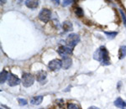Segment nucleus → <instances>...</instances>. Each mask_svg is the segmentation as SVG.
Wrapping results in <instances>:
<instances>
[{"mask_svg": "<svg viewBox=\"0 0 126 109\" xmlns=\"http://www.w3.org/2000/svg\"><path fill=\"white\" fill-rule=\"evenodd\" d=\"M8 77H9V74H8V72L5 70H3L1 72V74H0V83L1 84L4 83L5 81L8 80Z\"/></svg>", "mask_w": 126, "mask_h": 109, "instance_id": "obj_15", "label": "nucleus"}, {"mask_svg": "<svg viewBox=\"0 0 126 109\" xmlns=\"http://www.w3.org/2000/svg\"><path fill=\"white\" fill-rule=\"evenodd\" d=\"M8 82H9V86H15L20 83V80L15 75H14L13 73H10L9 75V77H8Z\"/></svg>", "mask_w": 126, "mask_h": 109, "instance_id": "obj_7", "label": "nucleus"}, {"mask_svg": "<svg viewBox=\"0 0 126 109\" xmlns=\"http://www.w3.org/2000/svg\"><path fill=\"white\" fill-rule=\"evenodd\" d=\"M72 60L70 57L64 58L62 60V67L64 68L65 70L69 69V68L71 67V66H72Z\"/></svg>", "mask_w": 126, "mask_h": 109, "instance_id": "obj_12", "label": "nucleus"}, {"mask_svg": "<svg viewBox=\"0 0 126 109\" xmlns=\"http://www.w3.org/2000/svg\"><path fill=\"white\" fill-rule=\"evenodd\" d=\"M72 3H73V1H72V0H64L62 3V5L63 7H66V6L72 4Z\"/></svg>", "mask_w": 126, "mask_h": 109, "instance_id": "obj_21", "label": "nucleus"}, {"mask_svg": "<svg viewBox=\"0 0 126 109\" xmlns=\"http://www.w3.org/2000/svg\"><path fill=\"white\" fill-rule=\"evenodd\" d=\"M104 34L107 35L108 39H109V40L114 39V38L116 37L117 35H118L117 32H107V31H104Z\"/></svg>", "mask_w": 126, "mask_h": 109, "instance_id": "obj_16", "label": "nucleus"}, {"mask_svg": "<svg viewBox=\"0 0 126 109\" xmlns=\"http://www.w3.org/2000/svg\"><path fill=\"white\" fill-rule=\"evenodd\" d=\"M48 67L51 70H57L62 67V61L59 59H54L50 60L48 64Z\"/></svg>", "mask_w": 126, "mask_h": 109, "instance_id": "obj_6", "label": "nucleus"}, {"mask_svg": "<svg viewBox=\"0 0 126 109\" xmlns=\"http://www.w3.org/2000/svg\"><path fill=\"white\" fill-rule=\"evenodd\" d=\"M38 18L43 23H48L51 18V11L48 9H44L40 12Z\"/></svg>", "mask_w": 126, "mask_h": 109, "instance_id": "obj_4", "label": "nucleus"}, {"mask_svg": "<svg viewBox=\"0 0 126 109\" xmlns=\"http://www.w3.org/2000/svg\"><path fill=\"white\" fill-rule=\"evenodd\" d=\"M24 3H25L26 7L31 9H37V7L39 6V2L35 1V0H27V1H25Z\"/></svg>", "mask_w": 126, "mask_h": 109, "instance_id": "obj_8", "label": "nucleus"}, {"mask_svg": "<svg viewBox=\"0 0 126 109\" xmlns=\"http://www.w3.org/2000/svg\"><path fill=\"white\" fill-rule=\"evenodd\" d=\"M43 101V96H33V97L30 99V103L32 105H40Z\"/></svg>", "mask_w": 126, "mask_h": 109, "instance_id": "obj_11", "label": "nucleus"}, {"mask_svg": "<svg viewBox=\"0 0 126 109\" xmlns=\"http://www.w3.org/2000/svg\"><path fill=\"white\" fill-rule=\"evenodd\" d=\"M46 76H47L46 71H45V70H40L36 74V80L39 82H43L46 79Z\"/></svg>", "mask_w": 126, "mask_h": 109, "instance_id": "obj_9", "label": "nucleus"}, {"mask_svg": "<svg viewBox=\"0 0 126 109\" xmlns=\"http://www.w3.org/2000/svg\"><path fill=\"white\" fill-rule=\"evenodd\" d=\"M119 13H120V14L122 16V19H123V22H124V25L126 27V15L125 14V13H124V11L122 9H119Z\"/></svg>", "mask_w": 126, "mask_h": 109, "instance_id": "obj_19", "label": "nucleus"}, {"mask_svg": "<svg viewBox=\"0 0 126 109\" xmlns=\"http://www.w3.org/2000/svg\"><path fill=\"white\" fill-rule=\"evenodd\" d=\"M1 109H3V108H1Z\"/></svg>", "mask_w": 126, "mask_h": 109, "instance_id": "obj_23", "label": "nucleus"}, {"mask_svg": "<svg viewBox=\"0 0 126 109\" xmlns=\"http://www.w3.org/2000/svg\"><path fill=\"white\" fill-rule=\"evenodd\" d=\"M80 41V37L78 34H71L67 36L66 40V46L70 47L71 49L74 48L79 43Z\"/></svg>", "mask_w": 126, "mask_h": 109, "instance_id": "obj_2", "label": "nucleus"}, {"mask_svg": "<svg viewBox=\"0 0 126 109\" xmlns=\"http://www.w3.org/2000/svg\"><path fill=\"white\" fill-rule=\"evenodd\" d=\"M67 109H80V108L75 103H68L67 104Z\"/></svg>", "mask_w": 126, "mask_h": 109, "instance_id": "obj_18", "label": "nucleus"}, {"mask_svg": "<svg viewBox=\"0 0 126 109\" xmlns=\"http://www.w3.org/2000/svg\"><path fill=\"white\" fill-rule=\"evenodd\" d=\"M58 54L62 57H63V59L64 58H68L72 54V49H71L68 46H60L58 48Z\"/></svg>", "mask_w": 126, "mask_h": 109, "instance_id": "obj_5", "label": "nucleus"}, {"mask_svg": "<svg viewBox=\"0 0 126 109\" xmlns=\"http://www.w3.org/2000/svg\"><path fill=\"white\" fill-rule=\"evenodd\" d=\"M62 28H63V30L64 32H68V31H71L72 30L73 27H72V24L69 21H65L62 25Z\"/></svg>", "mask_w": 126, "mask_h": 109, "instance_id": "obj_13", "label": "nucleus"}, {"mask_svg": "<svg viewBox=\"0 0 126 109\" xmlns=\"http://www.w3.org/2000/svg\"><path fill=\"white\" fill-rule=\"evenodd\" d=\"M22 84L24 87H30L34 84V78L30 73H24L22 76Z\"/></svg>", "mask_w": 126, "mask_h": 109, "instance_id": "obj_3", "label": "nucleus"}, {"mask_svg": "<svg viewBox=\"0 0 126 109\" xmlns=\"http://www.w3.org/2000/svg\"><path fill=\"white\" fill-rule=\"evenodd\" d=\"M75 14L77 15V17H82L83 16V10L81 8H77L75 9Z\"/></svg>", "mask_w": 126, "mask_h": 109, "instance_id": "obj_17", "label": "nucleus"}, {"mask_svg": "<svg viewBox=\"0 0 126 109\" xmlns=\"http://www.w3.org/2000/svg\"><path fill=\"white\" fill-rule=\"evenodd\" d=\"M93 59L97 60L102 66H109L111 64L109 51L104 46H101L93 54Z\"/></svg>", "mask_w": 126, "mask_h": 109, "instance_id": "obj_1", "label": "nucleus"}, {"mask_svg": "<svg viewBox=\"0 0 126 109\" xmlns=\"http://www.w3.org/2000/svg\"><path fill=\"white\" fill-rule=\"evenodd\" d=\"M126 56V45H122L119 50V58L120 60L124 59Z\"/></svg>", "mask_w": 126, "mask_h": 109, "instance_id": "obj_14", "label": "nucleus"}, {"mask_svg": "<svg viewBox=\"0 0 126 109\" xmlns=\"http://www.w3.org/2000/svg\"><path fill=\"white\" fill-rule=\"evenodd\" d=\"M114 106L121 109H126V102H124V101L122 100V98L119 97L115 100Z\"/></svg>", "mask_w": 126, "mask_h": 109, "instance_id": "obj_10", "label": "nucleus"}, {"mask_svg": "<svg viewBox=\"0 0 126 109\" xmlns=\"http://www.w3.org/2000/svg\"><path fill=\"white\" fill-rule=\"evenodd\" d=\"M88 109H100V108H97V107H94V106H92V107H89Z\"/></svg>", "mask_w": 126, "mask_h": 109, "instance_id": "obj_22", "label": "nucleus"}, {"mask_svg": "<svg viewBox=\"0 0 126 109\" xmlns=\"http://www.w3.org/2000/svg\"><path fill=\"white\" fill-rule=\"evenodd\" d=\"M18 101H19V103L20 106H25V105L28 104L27 101H26L25 99H23V98H19Z\"/></svg>", "mask_w": 126, "mask_h": 109, "instance_id": "obj_20", "label": "nucleus"}]
</instances>
